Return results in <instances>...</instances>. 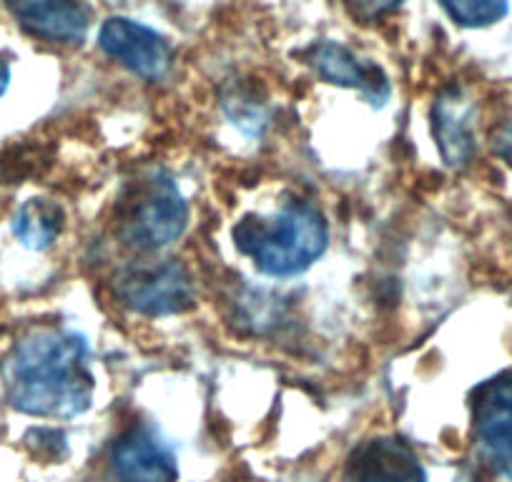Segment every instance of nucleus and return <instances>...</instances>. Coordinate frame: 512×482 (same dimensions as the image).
Returning <instances> with one entry per match:
<instances>
[{
  "instance_id": "nucleus-1",
  "label": "nucleus",
  "mask_w": 512,
  "mask_h": 482,
  "mask_svg": "<svg viewBox=\"0 0 512 482\" xmlns=\"http://www.w3.org/2000/svg\"><path fill=\"white\" fill-rule=\"evenodd\" d=\"M93 375L81 334L41 329L18 344L11 359L8 400L36 417H76L88 410Z\"/></svg>"
},
{
  "instance_id": "nucleus-13",
  "label": "nucleus",
  "mask_w": 512,
  "mask_h": 482,
  "mask_svg": "<svg viewBox=\"0 0 512 482\" xmlns=\"http://www.w3.org/2000/svg\"><path fill=\"white\" fill-rule=\"evenodd\" d=\"M447 16L465 28H485L505 18L507 0H437Z\"/></svg>"
},
{
  "instance_id": "nucleus-8",
  "label": "nucleus",
  "mask_w": 512,
  "mask_h": 482,
  "mask_svg": "<svg viewBox=\"0 0 512 482\" xmlns=\"http://www.w3.org/2000/svg\"><path fill=\"white\" fill-rule=\"evenodd\" d=\"M307 61L309 66L317 71V76H322L324 81L342 88H354V91L362 93L374 108L384 106L387 98H390V81H387V76H384L374 63L354 56V53L349 51L347 46H342V43H317V46L309 48Z\"/></svg>"
},
{
  "instance_id": "nucleus-12",
  "label": "nucleus",
  "mask_w": 512,
  "mask_h": 482,
  "mask_svg": "<svg viewBox=\"0 0 512 482\" xmlns=\"http://www.w3.org/2000/svg\"><path fill=\"white\" fill-rule=\"evenodd\" d=\"M66 216L63 209L51 199H28L13 216V234L18 236L23 247L33 252H43L58 239L63 231Z\"/></svg>"
},
{
  "instance_id": "nucleus-14",
  "label": "nucleus",
  "mask_w": 512,
  "mask_h": 482,
  "mask_svg": "<svg viewBox=\"0 0 512 482\" xmlns=\"http://www.w3.org/2000/svg\"><path fill=\"white\" fill-rule=\"evenodd\" d=\"M349 16L362 23L379 21V18L390 16L402 6V0H344Z\"/></svg>"
},
{
  "instance_id": "nucleus-7",
  "label": "nucleus",
  "mask_w": 512,
  "mask_h": 482,
  "mask_svg": "<svg viewBox=\"0 0 512 482\" xmlns=\"http://www.w3.org/2000/svg\"><path fill=\"white\" fill-rule=\"evenodd\" d=\"M344 482H427V477L405 440L372 437L349 455Z\"/></svg>"
},
{
  "instance_id": "nucleus-6",
  "label": "nucleus",
  "mask_w": 512,
  "mask_h": 482,
  "mask_svg": "<svg viewBox=\"0 0 512 482\" xmlns=\"http://www.w3.org/2000/svg\"><path fill=\"white\" fill-rule=\"evenodd\" d=\"M98 46L134 76L159 81L169 73L174 51L161 33L128 18H108L98 31Z\"/></svg>"
},
{
  "instance_id": "nucleus-4",
  "label": "nucleus",
  "mask_w": 512,
  "mask_h": 482,
  "mask_svg": "<svg viewBox=\"0 0 512 482\" xmlns=\"http://www.w3.org/2000/svg\"><path fill=\"white\" fill-rule=\"evenodd\" d=\"M113 292L121 304L144 317H171L194 307V284L176 262L126 269L116 277Z\"/></svg>"
},
{
  "instance_id": "nucleus-9",
  "label": "nucleus",
  "mask_w": 512,
  "mask_h": 482,
  "mask_svg": "<svg viewBox=\"0 0 512 482\" xmlns=\"http://www.w3.org/2000/svg\"><path fill=\"white\" fill-rule=\"evenodd\" d=\"M113 472L121 482H176V457L154 430L136 425L113 445Z\"/></svg>"
},
{
  "instance_id": "nucleus-10",
  "label": "nucleus",
  "mask_w": 512,
  "mask_h": 482,
  "mask_svg": "<svg viewBox=\"0 0 512 482\" xmlns=\"http://www.w3.org/2000/svg\"><path fill=\"white\" fill-rule=\"evenodd\" d=\"M18 26L48 43H81L88 36V13L78 0H6Z\"/></svg>"
},
{
  "instance_id": "nucleus-3",
  "label": "nucleus",
  "mask_w": 512,
  "mask_h": 482,
  "mask_svg": "<svg viewBox=\"0 0 512 482\" xmlns=\"http://www.w3.org/2000/svg\"><path fill=\"white\" fill-rule=\"evenodd\" d=\"M189 224V206L179 186L164 174L136 181L118 209V236L139 252H156L179 239Z\"/></svg>"
},
{
  "instance_id": "nucleus-2",
  "label": "nucleus",
  "mask_w": 512,
  "mask_h": 482,
  "mask_svg": "<svg viewBox=\"0 0 512 482\" xmlns=\"http://www.w3.org/2000/svg\"><path fill=\"white\" fill-rule=\"evenodd\" d=\"M234 244L267 277H297L322 257L329 229L314 206L294 201L274 216H244L234 226Z\"/></svg>"
},
{
  "instance_id": "nucleus-5",
  "label": "nucleus",
  "mask_w": 512,
  "mask_h": 482,
  "mask_svg": "<svg viewBox=\"0 0 512 482\" xmlns=\"http://www.w3.org/2000/svg\"><path fill=\"white\" fill-rule=\"evenodd\" d=\"M475 437L497 482H512V372L477 390Z\"/></svg>"
},
{
  "instance_id": "nucleus-16",
  "label": "nucleus",
  "mask_w": 512,
  "mask_h": 482,
  "mask_svg": "<svg viewBox=\"0 0 512 482\" xmlns=\"http://www.w3.org/2000/svg\"><path fill=\"white\" fill-rule=\"evenodd\" d=\"M8 83H11V68H8V63L0 61V96L8 91Z\"/></svg>"
},
{
  "instance_id": "nucleus-11",
  "label": "nucleus",
  "mask_w": 512,
  "mask_h": 482,
  "mask_svg": "<svg viewBox=\"0 0 512 482\" xmlns=\"http://www.w3.org/2000/svg\"><path fill=\"white\" fill-rule=\"evenodd\" d=\"M432 129L447 166L462 169L475 154V108L460 91L442 93L432 108Z\"/></svg>"
},
{
  "instance_id": "nucleus-15",
  "label": "nucleus",
  "mask_w": 512,
  "mask_h": 482,
  "mask_svg": "<svg viewBox=\"0 0 512 482\" xmlns=\"http://www.w3.org/2000/svg\"><path fill=\"white\" fill-rule=\"evenodd\" d=\"M492 149H495V154L500 156L502 161H507V164L512 166V129H502L500 134L492 139Z\"/></svg>"
}]
</instances>
